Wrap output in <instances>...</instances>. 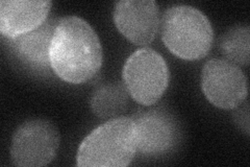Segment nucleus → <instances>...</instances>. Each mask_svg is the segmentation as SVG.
Returning a JSON list of instances; mask_svg holds the SVG:
<instances>
[{"label":"nucleus","instance_id":"1","mask_svg":"<svg viewBox=\"0 0 250 167\" xmlns=\"http://www.w3.org/2000/svg\"><path fill=\"white\" fill-rule=\"evenodd\" d=\"M103 65V46L95 30L77 16L58 21L50 46V67L70 84L88 82Z\"/></svg>","mask_w":250,"mask_h":167},{"label":"nucleus","instance_id":"2","mask_svg":"<svg viewBox=\"0 0 250 167\" xmlns=\"http://www.w3.org/2000/svg\"><path fill=\"white\" fill-rule=\"evenodd\" d=\"M137 153L136 125L132 118L109 119L83 139L76 164L81 167H125Z\"/></svg>","mask_w":250,"mask_h":167},{"label":"nucleus","instance_id":"3","mask_svg":"<svg viewBox=\"0 0 250 167\" xmlns=\"http://www.w3.org/2000/svg\"><path fill=\"white\" fill-rule=\"evenodd\" d=\"M162 39L176 57L196 61L206 57L212 48L214 31L201 11L189 5H175L164 13Z\"/></svg>","mask_w":250,"mask_h":167},{"label":"nucleus","instance_id":"4","mask_svg":"<svg viewBox=\"0 0 250 167\" xmlns=\"http://www.w3.org/2000/svg\"><path fill=\"white\" fill-rule=\"evenodd\" d=\"M122 77L132 99L140 105L151 106L166 91L170 72L162 55L145 47L129 55L124 64Z\"/></svg>","mask_w":250,"mask_h":167},{"label":"nucleus","instance_id":"5","mask_svg":"<svg viewBox=\"0 0 250 167\" xmlns=\"http://www.w3.org/2000/svg\"><path fill=\"white\" fill-rule=\"evenodd\" d=\"M59 146L60 133L56 125L45 119H34L15 131L11 158L16 166L41 167L56 158Z\"/></svg>","mask_w":250,"mask_h":167},{"label":"nucleus","instance_id":"6","mask_svg":"<svg viewBox=\"0 0 250 167\" xmlns=\"http://www.w3.org/2000/svg\"><path fill=\"white\" fill-rule=\"evenodd\" d=\"M201 88L208 100L217 108L231 110L247 97V78L242 69L223 59L208 61L202 69Z\"/></svg>","mask_w":250,"mask_h":167},{"label":"nucleus","instance_id":"7","mask_svg":"<svg viewBox=\"0 0 250 167\" xmlns=\"http://www.w3.org/2000/svg\"><path fill=\"white\" fill-rule=\"evenodd\" d=\"M137 152L145 156L165 155L174 148L179 138L175 118L161 109L143 111L134 116Z\"/></svg>","mask_w":250,"mask_h":167},{"label":"nucleus","instance_id":"8","mask_svg":"<svg viewBox=\"0 0 250 167\" xmlns=\"http://www.w3.org/2000/svg\"><path fill=\"white\" fill-rule=\"evenodd\" d=\"M114 21L131 43L148 45L159 29V6L153 0H122L115 4Z\"/></svg>","mask_w":250,"mask_h":167},{"label":"nucleus","instance_id":"9","mask_svg":"<svg viewBox=\"0 0 250 167\" xmlns=\"http://www.w3.org/2000/svg\"><path fill=\"white\" fill-rule=\"evenodd\" d=\"M52 2L46 0H2L0 2V31L16 39L41 26Z\"/></svg>","mask_w":250,"mask_h":167},{"label":"nucleus","instance_id":"10","mask_svg":"<svg viewBox=\"0 0 250 167\" xmlns=\"http://www.w3.org/2000/svg\"><path fill=\"white\" fill-rule=\"evenodd\" d=\"M58 21L47 19L41 26L15 39L19 57L30 65L50 66V46Z\"/></svg>","mask_w":250,"mask_h":167},{"label":"nucleus","instance_id":"11","mask_svg":"<svg viewBox=\"0 0 250 167\" xmlns=\"http://www.w3.org/2000/svg\"><path fill=\"white\" fill-rule=\"evenodd\" d=\"M128 95L123 83L104 84L92 94L91 109L100 118L120 117L127 109Z\"/></svg>","mask_w":250,"mask_h":167},{"label":"nucleus","instance_id":"12","mask_svg":"<svg viewBox=\"0 0 250 167\" xmlns=\"http://www.w3.org/2000/svg\"><path fill=\"white\" fill-rule=\"evenodd\" d=\"M220 49L228 61L248 66L250 58V29L248 25H236L222 36Z\"/></svg>","mask_w":250,"mask_h":167},{"label":"nucleus","instance_id":"13","mask_svg":"<svg viewBox=\"0 0 250 167\" xmlns=\"http://www.w3.org/2000/svg\"><path fill=\"white\" fill-rule=\"evenodd\" d=\"M238 109L233 114V120L240 126L242 131H244L246 135H249V110H248V103H245V106H239L236 108Z\"/></svg>","mask_w":250,"mask_h":167}]
</instances>
